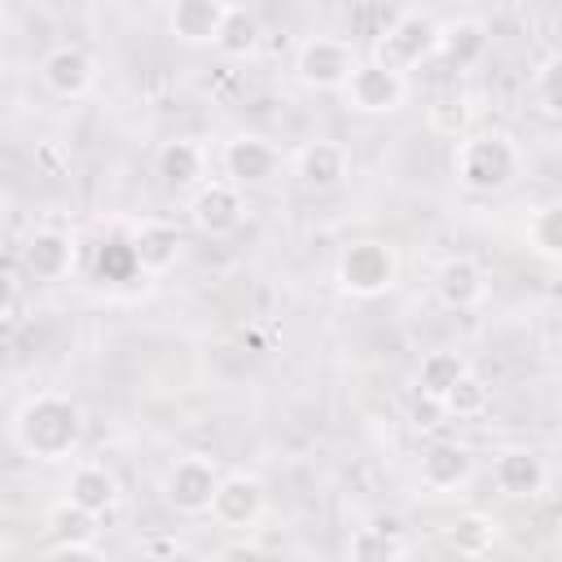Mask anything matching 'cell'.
<instances>
[{
  "label": "cell",
  "instance_id": "obj_7",
  "mask_svg": "<svg viewBox=\"0 0 562 562\" xmlns=\"http://www.w3.org/2000/svg\"><path fill=\"white\" fill-rule=\"evenodd\" d=\"M435 26H439V22L426 18V13H404V18H395V22L378 35L373 61H382V66L408 75L413 66H422V61L435 53Z\"/></svg>",
  "mask_w": 562,
  "mask_h": 562
},
{
  "label": "cell",
  "instance_id": "obj_3",
  "mask_svg": "<svg viewBox=\"0 0 562 562\" xmlns=\"http://www.w3.org/2000/svg\"><path fill=\"white\" fill-rule=\"evenodd\" d=\"M395 277H400L395 246H386L378 237H360V241L342 246V255L334 263V281L351 299H378L395 285Z\"/></svg>",
  "mask_w": 562,
  "mask_h": 562
},
{
  "label": "cell",
  "instance_id": "obj_24",
  "mask_svg": "<svg viewBox=\"0 0 562 562\" xmlns=\"http://www.w3.org/2000/svg\"><path fill=\"white\" fill-rule=\"evenodd\" d=\"M404 553H408V540L400 536L395 518H378L369 527H356L351 540H347L351 562H391V558H404Z\"/></svg>",
  "mask_w": 562,
  "mask_h": 562
},
{
  "label": "cell",
  "instance_id": "obj_8",
  "mask_svg": "<svg viewBox=\"0 0 562 562\" xmlns=\"http://www.w3.org/2000/svg\"><path fill=\"white\" fill-rule=\"evenodd\" d=\"M268 509V492L255 474L246 470H233V474H220L215 483V496H211V518L224 527V531H250Z\"/></svg>",
  "mask_w": 562,
  "mask_h": 562
},
{
  "label": "cell",
  "instance_id": "obj_26",
  "mask_svg": "<svg viewBox=\"0 0 562 562\" xmlns=\"http://www.w3.org/2000/svg\"><path fill=\"white\" fill-rule=\"evenodd\" d=\"M426 123H430V132H439V136H448V140L465 136V132H470V97L457 92V88L435 92L430 105H426Z\"/></svg>",
  "mask_w": 562,
  "mask_h": 562
},
{
  "label": "cell",
  "instance_id": "obj_31",
  "mask_svg": "<svg viewBox=\"0 0 562 562\" xmlns=\"http://www.w3.org/2000/svg\"><path fill=\"white\" fill-rule=\"evenodd\" d=\"M97 263H101V272L110 268V281H127V277H136V272H140V268H136V259H132V246H127V241H110V246H101Z\"/></svg>",
  "mask_w": 562,
  "mask_h": 562
},
{
  "label": "cell",
  "instance_id": "obj_14",
  "mask_svg": "<svg viewBox=\"0 0 562 562\" xmlns=\"http://www.w3.org/2000/svg\"><path fill=\"white\" fill-rule=\"evenodd\" d=\"M435 294L452 312H474L487 299V272H483V263L470 259V255L443 259L439 272H435Z\"/></svg>",
  "mask_w": 562,
  "mask_h": 562
},
{
  "label": "cell",
  "instance_id": "obj_12",
  "mask_svg": "<svg viewBox=\"0 0 562 562\" xmlns=\"http://www.w3.org/2000/svg\"><path fill=\"white\" fill-rule=\"evenodd\" d=\"M48 553L57 558H101V544H97V514L79 509L75 501H57L48 509Z\"/></svg>",
  "mask_w": 562,
  "mask_h": 562
},
{
  "label": "cell",
  "instance_id": "obj_4",
  "mask_svg": "<svg viewBox=\"0 0 562 562\" xmlns=\"http://www.w3.org/2000/svg\"><path fill=\"white\" fill-rule=\"evenodd\" d=\"M356 61H360V53L351 48V40L312 35L294 53V79L303 88H316V92H338L347 83V75L356 70Z\"/></svg>",
  "mask_w": 562,
  "mask_h": 562
},
{
  "label": "cell",
  "instance_id": "obj_13",
  "mask_svg": "<svg viewBox=\"0 0 562 562\" xmlns=\"http://www.w3.org/2000/svg\"><path fill=\"white\" fill-rule=\"evenodd\" d=\"M417 474H422V487L448 496V492H465L470 479H474V452L465 443H452V439H435L422 461H417Z\"/></svg>",
  "mask_w": 562,
  "mask_h": 562
},
{
  "label": "cell",
  "instance_id": "obj_11",
  "mask_svg": "<svg viewBox=\"0 0 562 562\" xmlns=\"http://www.w3.org/2000/svg\"><path fill=\"white\" fill-rule=\"evenodd\" d=\"M189 215L206 237H228L246 215V198L233 180H202L189 198Z\"/></svg>",
  "mask_w": 562,
  "mask_h": 562
},
{
  "label": "cell",
  "instance_id": "obj_20",
  "mask_svg": "<svg viewBox=\"0 0 562 562\" xmlns=\"http://www.w3.org/2000/svg\"><path fill=\"white\" fill-rule=\"evenodd\" d=\"M119 496H123V492H119V479H114V470H105L101 461H79V465L70 470L66 501H75L79 509L105 518V514L119 505Z\"/></svg>",
  "mask_w": 562,
  "mask_h": 562
},
{
  "label": "cell",
  "instance_id": "obj_33",
  "mask_svg": "<svg viewBox=\"0 0 562 562\" xmlns=\"http://www.w3.org/2000/svg\"><path fill=\"white\" fill-rule=\"evenodd\" d=\"M439 417H443V404L422 395V404L413 408V426H417V430H435V426H439Z\"/></svg>",
  "mask_w": 562,
  "mask_h": 562
},
{
  "label": "cell",
  "instance_id": "obj_16",
  "mask_svg": "<svg viewBox=\"0 0 562 562\" xmlns=\"http://www.w3.org/2000/svg\"><path fill=\"white\" fill-rule=\"evenodd\" d=\"M22 268L35 281H61L75 268V237L61 228H35L22 246Z\"/></svg>",
  "mask_w": 562,
  "mask_h": 562
},
{
  "label": "cell",
  "instance_id": "obj_23",
  "mask_svg": "<svg viewBox=\"0 0 562 562\" xmlns=\"http://www.w3.org/2000/svg\"><path fill=\"white\" fill-rule=\"evenodd\" d=\"M496 540H501V522L492 514H479V509H470L443 527V544L457 558H487L496 549Z\"/></svg>",
  "mask_w": 562,
  "mask_h": 562
},
{
  "label": "cell",
  "instance_id": "obj_32",
  "mask_svg": "<svg viewBox=\"0 0 562 562\" xmlns=\"http://www.w3.org/2000/svg\"><path fill=\"white\" fill-rule=\"evenodd\" d=\"M18 294H22V281H18V272H13V268H0V321H4V316H13V307H18Z\"/></svg>",
  "mask_w": 562,
  "mask_h": 562
},
{
  "label": "cell",
  "instance_id": "obj_2",
  "mask_svg": "<svg viewBox=\"0 0 562 562\" xmlns=\"http://www.w3.org/2000/svg\"><path fill=\"white\" fill-rule=\"evenodd\" d=\"M452 171L470 193H501L518 180L522 154L505 132H465L452 149Z\"/></svg>",
  "mask_w": 562,
  "mask_h": 562
},
{
  "label": "cell",
  "instance_id": "obj_18",
  "mask_svg": "<svg viewBox=\"0 0 562 562\" xmlns=\"http://www.w3.org/2000/svg\"><path fill=\"white\" fill-rule=\"evenodd\" d=\"M224 13H228V0H171L167 4V26L180 44L202 48V44L215 40Z\"/></svg>",
  "mask_w": 562,
  "mask_h": 562
},
{
  "label": "cell",
  "instance_id": "obj_10",
  "mask_svg": "<svg viewBox=\"0 0 562 562\" xmlns=\"http://www.w3.org/2000/svg\"><path fill=\"white\" fill-rule=\"evenodd\" d=\"M40 83L61 97V101H75L83 92H92L97 83V57L83 48V44H53L40 61Z\"/></svg>",
  "mask_w": 562,
  "mask_h": 562
},
{
  "label": "cell",
  "instance_id": "obj_5",
  "mask_svg": "<svg viewBox=\"0 0 562 562\" xmlns=\"http://www.w3.org/2000/svg\"><path fill=\"white\" fill-rule=\"evenodd\" d=\"M342 101L360 114H395L408 97V75L382 66V61H356V70L347 75V83L338 88Z\"/></svg>",
  "mask_w": 562,
  "mask_h": 562
},
{
  "label": "cell",
  "instance_id": "obj_6",
  "mask_svg": "<svg viewBox=\"0 0 562 562\" xmlns=\"http://www.w3.org/2000/svg\"><path fill=\"white\" fill-rule=\"evenodd\" d=\"M215 483H220L215 461L189 452V457H176V461L167 465V474H162V501H167L176 514H184V518H202V514L211 509Z\"/></svg>",
  "mask_w": 562,
  "mask_h": 562
},
{
  "label": "cell",
  "instance_id": "obj_30",
  "mask_svg": "<svg viewBox=\"0 0 562 562\" xmlns=\"http://www.w3.org/2000/svg\"><path fill=\"white\" fill-rule=\"evenodd\" d=\"M531 92H536V105L553 119L558 110H562V61L549 53L544 61H540V70L531 75Z\"/></svg>",
  "mask_w": 562,
  "mask_h": 562
},
{
  "label": "cell",
  "instance_id": "obj_19",
  "mask_svg": "<svg viewBox=\"0 0 562 562\" xmlns=\"http://www.w3.org/2000/svg\"><path fill=\"white\" fill-rule=\"evenodd\" d=\"M294 176L303 180V189L312 193H329L347 180V149L338 140H312L299 149L294 158Z\"/></svg>",
  "mask_w": 562,
  "mask_h": 562
},
{
  "label": "cell",
  "instance_id": "obj_22",
  "mask_svg": "<svg viewBox=\"0 0 562 562\" xmlns=\"http://www.w3.org/2000/svg\"><path fill=\"white\" fill-rule=\"evenodd\" d=\"M154 171L167 189H198L202 184V171H206V154L202 145L193 140H167L158 154H154Z\"/></svg>",
  "mask_w": 562,
  "mask_h": 562
},
{
  "label": "cell",
  "instance_id": "obj_21",
  "mask_svg": "<svg viewBox=\"0 0 562 562\" xmlns=\"http://www.w3.org/2000/svg\"><path fill=\"white\" fill-rule=\"evenodd\" d=\"M435 53H439L448 66L470 70V66H479L483 53H487V26H483L479 18H452V22L435 26Z\"/></svg>",
  "mask_w": 562,
  "mask_h": 562
},
{
  "label": "cell",
  "instance_id": "obj_9",
  "mask_svg": "<svg viewBox=\"0 0 562 562\" xmlns=\"http://www.w3.org/2000/svg\"><path fill=\"white\" fill-rule=\"evenodd\" d=\"M220 162H224V180H233L237 189H259V184H272L281 176V149L263 136H250V132L224 140Z\"/></svg>",
  "mask_w": 562,
  "mask_h": 562
},
{
  "label": "cell",
  "instance_id": "obj_29",
  "mask_svg": "<svg viewBox=\"0 0 562 562\" xmlns=\"http://www.w3.org/2000/svg\"><path fill=\"white\" fill-rule=\"evenodd\" d=\"M461 373H465V360H461L457 351H430V356H422V364H417V391H422L426 400H443V391H448Z\"/></svg>",
  "mask_w": 562,
  "mask_h": 562
},
{
  "label": "cell",
  "instance_id": "obj_35",
  "mask_svg": "<svg viewBox=\"0 0 562 562\" xmlns=\"http://www.w3.org/2000/svg\"><path fill=\"white\" fill-rule=\"evenodd\" d=\"M4 22H9V9H4V0H0V35H4Z\"/></svg>",
  "mask_w": 562,
  "mask_h": 562
},
{
  "label": "cell",
  "instance_id": "obj_25",
  "mask_svg": "<svg viewBox=\"0 0 562 562\" xmlns=\"http://www.w3.org/2000/svg\"><path fill=\"white\" fill-rule=\"evenodd\" d=\"M443 417H457V422H474V417H483L487 413V404H492V386L479 378V373H461L448 391H443Z\"/></svg>",
  "mask_w": 562,
  "mask_h": 562
},
{
  "label": "cell",
  "instance_id": "obj_17",
  "mask_svg": "<svg viewBox=\"0 0 562 562\" xmlns=\"http://www.w3.org/2000/svg\"><path fill=\"white\" fill-rule=\"evenodd\" d=\"M127 246H132L136 268L149 272V277L167 272V268L180 259V233H176V224H167V220H140V224L132 228Z\"/></svg>",
  "mask_w": 562,
  "mask_h": 562
},
{
  "label": "cell",
  "instance_id": "obj_1",
  "mask_svg": "<svg viewBox=\"0 0 562 562\" xmlns=\"http://www.w3.org/2000/svg\"><path fill=\"white\" fill-rule=\"evenodd\" d=\"M13 443L35 461H70L83 443V408L61 391L31 395L13 417Z\"/></svg>",
  "mask_w": 562,
  "mask_h": 562
},
{
  "label": "cell",
  "instance_id": "obj_15",
  "mask_svg": "<svg viewBox=\"0 0 562 562\" xmlns=\"http://www.w3.org/2000/svg\"><path fill=\"white\" fill-rule=\"evenodd\" d=\"M492 483L501 496H514V501H531L544 492L549 483V465L536 448H505L496 461H492Z\"/></svg>",
  "mask_w": 562,
  "mask_h": 562
},
{
  "label": "cell",
  "instance_id": "obj_27",
  "mask_svg": "<svg viewBox=\"0 0 562 562\" xmlns=\"http://www.w3.org/2000/svg\"><path fill=\"white\" fill-rule=\"evenodd\" d=\"M211 48H220L224 57H250L259 48V22H255V13L228 4L224 22H220V31L211 40Z\"/></svg>",
  "mask_w": 562,
  "mask_h": 562
},
{
  "label": "cell",
  "instance_id": "obj_28",
  "mask_svg": "<svg viewBox=\"0 0 562 562\" xmlns=\"http://www.w3.org/2000/svg\"><path fill=\"white\" fill-rule=\"evenodd\" d=\"M527 246L544 259V263H558L562 259V206L558 202H544L527 215Z\"/></svg>",
  "mask_w": 562,
  "mask_h": 562
},
{
  "label": "cell",
  "instance_id": "obj_34",
  "mask_svg": "<svg viewBox=\"0 0 562 562\" xmlns=\"http://www.w3.org/2000/svg\"><path fill=\"white\" fill-rule=\"evenodd\" d=\"M145 553H180L176 540H145Z\"/></svg>",
  "mask_w": 562,
  "mask_h": 562
}]
</instances>
